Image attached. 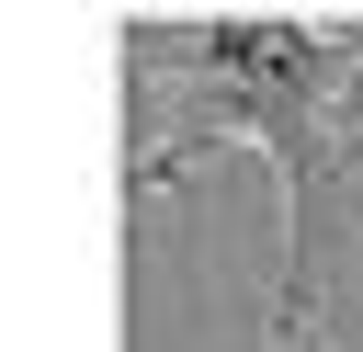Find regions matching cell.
<instances>
[{
    "mask_svg": "<svg viewBox=\"0 0 363 352\" xmlns=\"http://www.w3.org/2000/svg\"><path fill=\"white\" fill-rule=\"evenodd\" d=\"M352 114L363 11H125V193H170L216 148H261L284 182L272 352H318V261Z\"/></svg>",
    "mask_w": 363,
    "mask_h": 352,
    "instance_id": "1",
    "label": "cell"
}]
</instances>
